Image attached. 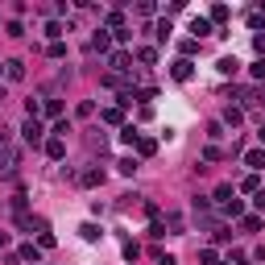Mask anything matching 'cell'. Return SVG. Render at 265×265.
<instances>
[{"mask_svg":"<svg viewBox=\"0 0 265 265\" xmlns=\"http://www.w3.org/2000/svg\"><path fill=\"white\" fill-rule=\"evenodd\" d=\"M17 162H21V153H17L13 137H9V132H0V170L13 174V166H17Z\"/></svg>","mask_w":265,"mask_h":265,"instance_id":"1","label":"cell"},{"mask_svg":"<svg viewBox=\"0 0 265 265\" xmlns=\"http://www.w3.org/2000/svg\"><path fill=\"white\" fill-rule=\"evenodd\" d=\"M21 137H25V145H42V137H46V128H42V120H33V116H25V124H21Z\"/></svg>","mask_w":265,"mask_h":265,"instance_id":"2","label":"cell"},{"mask_svg":"<svg viewBox=\"0 0 265 265\" xmlns=\"http://www.w3.org/2000/svg\"><path fill=\"white\" fill-rule=\"evenodd\" d=\"M108 66H112V75H120V71H132V54H128V50H116V54L108 58Z\"/></svg>","mask_w":265,"mask_h":265,"instance_id":"3","label":"cell"},{"mask_svg":"<svg viewBox=\"0 0 265 265\" xmlns=\"http://www.w3.org/2000/svg\"><path fill=\"white\" fill-rule=\"evenodd\" d=\"M170 75H174L178 83H187V79L195 75V62H191V58H178V62H174V71H170Z\"/></svg>","mask_w":265,"mask_h":265,"instance_id":"4","label":"cell"},{"mask_svg":"<svg viewBox=\"0 0 265 265\" xmlns=\"http://www.w3.org/2000/svg\"><path fill=\"white\" fill-rule=\"evenodd\" d=\"M46 157L62 162V157H66V141H62V137H50V141H46Z\"/></svg>","mask_w":265,"mask_h":265,"instance_id":"5","label":"cell"},{"mask_svg":"<svg viewBox=\"0 0 265 265\" xmlns=\"http://www.w3.org/2000/svg\"><path fill=\"white\" fill-rule=\"evenodd\" d=\"M79 182H83V187H99V182H104V170H99V166H91V170L79 174Z\"/></svg>","mask_w":265,"mask_h":265,"instance_id":"6","label":"cell"},{"mask_svg":"<svg viewBox=\"0 0 265 265\" xmlns=\"http://www.w3.org/2000/svg\"><path fill=\"white\" fill-rule=\"evenodd\" d=\"M236 66H241L236 58H232V54H224V58L216 62V71H220V75H236Z\"/></svg>","mask_w":265,"mask_h":265,"instance_id":"7","label":"cell"},{"mask_svg":"<svg viewBox=\"0 0 265 265\" xmlns=\"http://www.w3.org/2000/svg\"><path fill=\"white\" fill-rule=\"evenodd\" d=\"M191 33H195V38H203V33H211V17H195V21H191Z\"/></svg>","mask_w":265,"mask_h":265,"instance_id":"8","label":"cell"},{"mask_svg":"<svg viewBox=\"0 0 265 265\" xmlns=\"http://www.w3.org/2000/svg\"><path fill=\"white\" fill-rule=\"evenodd\" d=\"M245 166H253V170H261V166H265V149H249V153H245Z\"/></svg>","mask_w":265,"mask_h":265,"instance_id":"9","label":"cell"},{"mask_svg":"<svg viewBox=\"0 0 265 265\" xmlns=\"http://www.w3.org/2000/svg\"><path fill=\"white\" fill-rule=\"evenodd\" d=\"M5 75H9V79H21V75H25V62L9 58V62H5Z\"/></svg>","mask_w":265,"mask_h":265,"instance_id":"10","label":"cell"},{"mask_svg":"<svg viewBox=\"0 0 265 265\" xmlns=\"http://www.w3.org/2000/svg\"><path fill=\"white\" fill-rule=\"evenodd\" d=\"M21 261H33V265H38V257H42V249L38 245H21V253H17Z\"/></svg>","mask_w":265,"mask_h":265,"instance_id":"11","label":"cell"},{"mask_svg":"<svg viewBox=\"0 0 265 265\" xmlns=\"http://www.w3.org/2000/svg\"><path fill=\"white\" fill-rule=\"evenodd\" d=\"M120 141H124V145H137V141H141V132L132 128V124H124V128H120Z\"/></svg>","mask_w":265,"mask_h":265,"instance_id":"12","label":"cell"},{"mask_svg":"<svg viewBox=\"0 0 265 265\" xmlns=\"http://www.w3.org/2000/svg\"><path fill=\"white\" fill-rule=\"evenodd\" d=\"M228 17H232V9H228V5H216V9H211V25H224Z\"/></svg>","mask_w":265,"mask_h":265,"instance_id":"13","label":"cell"},{"mask_svg":"<svg viewBox=\"0 0 265 265\" xmlns=\"http://www.w3.org/2000/svg\"><path fill=\"white\" fill-rule=\"evenodd\" d=\"M137 153H141V157L157 153V141H153V137H141V141H137Z\"/></svg>","mask_w":265,"mask_h":265,"instance_id":"14","label":"cell"},{"mask_svg":"<svg viewBox=\"0 0 265 265\" xmlns=\"http://www.w3.org/2000/svg\"><path fill=\"white\" fill-rule=\"evenodd\" d=\"M261 224H265L261 216H241V228H245V232H261Z\"/></svg>","mask_w":265,"mask_h":265,"instance_id":"15","label":"cell"},{"mask_svg":"<svg viewBox=\"0 0 265 265\" xmlns=\"http://www.w3.org/2000/svg\"><path fill=\"white\" fill-rule=\"evenodd\" d=\"M166 232H174V236L182 232V216H178V211H170V216H166Z\"/></svg>","mask_w":265,"mask_h":265,"instance_id":"16","label":"cell"},{"mask_svg":"<svg viewBox=\"0 0 265 265\" xmlns=\"http://www.w3.org/2000/svg\"><path fill=\"white\" fill-rule=\"evenodd\" d=\"M42 112H46V116H62V99H46Z\"/></svg>","mask_w":265,"mask_h":265,"instance_id":"17","label":"cell"},{"mask_svg":"<svg viewBox=\"0 0 265 265\" xmlns=\"http://www.w3.org/2000/svg\"><path fill=\"white\" fill-rule=\"evenodd\" d=\"M91 46H95V50H108V46H112V38H108V33H104V29H99V33H95V38H91Z\"/></svg>","mask_w":265,"mask_h":265,"instance_id":"18","label":"cell"},{"mask_svg":"<svg viewBox=\"0 0 265 265\" xmlns=\"http://www.w3.org/2000/svg\"><path fill=\"white\" fill-rule=\"evenodd\" d=\"M241 191H249V195H257V191H261V178H257V174H249V178L241 182Z\"/></svg>","mask_w":265,"mask_h":265,"instance_id":"19","label":"cell"},{"mask_svg":"<svg viewBox=\"0 0 265 265\" xmlns=\"http://www.w3.org/2000/svg\"><path fill=\"white\" fill-rule=\"evenodd\" d=\"M224 120H228V124H232V128H236V124H241V120H245V112H241V108H228V112H224Z\"/></svg>","mask_w":265,"mask_h":265,"instance_id":"20","label":"cell"},{"mask_svg":"<svg viewBox=\"0 0 265 265\" xmlns=\"http://www.w3.org/2000/svg\"><path fill=\"white\" fill-rule=\"evenodd\" d=\"M232 199H236V195H232V187H220V191H216V203H220V207L232 203Z\"/></svg>","mask_w":265,"mask_h":265,"instance_id":"21","label":"cell"},{"mask_svg":"<svg viewBox=\"0 0 265 265\" xmlns=\"http://www.w3.org/2000/svg\"><path fill=\"white\" fill-rule=\"evenodd\" d=\"M137 58H141V62H157V50H153V46H141Z\"/></svg>","mask_w":265,"mask_h":265,"instance_id":"22","label":"cell"},{"mask_svg":"<svg viewBox=\"0 0 265 265\" xmlns=\"http://www.w3.org/2000/svg\"><path fill=\"white\" fill-rule=\"evenodd\" d=\"M153 33H157V42H166V38L174 33V29H170V21H157V29H153Z\"/></svg>","mask_w":265,"mask_h":265,"instance_id":"23","label":"cell"},{"mask_svg":"<svg viewBox=\"0 0 265 265\" xmlns=\"http://www.w3.org/2000/svg\"><path fill=\"white\" fill-rule=\"evenodd\" d=\"M116 166H120V174H132V170H137V157H120Z\"/></svg>","mask_w":265,"mask_h":265,"instance_id":"24","label":"cell"},{"mask_svg":"<svg viewBox=\"0 0 265 265\" xmlns=\"http://www.w3.org/2000/svg\"><path fill=\"white\" fill-rule=\"evenodd\" d=\"M245 211V203H241V199H232V203H224V216H241Z\"/></svg>","mask_w":265,"mask_h":265,"instance_id":"25","label":"cell"},{"mask_svg":"<svg viewBox=\"0 0 265 265\" xmlns=\"http://www.w3.org/2000/svg\"><path fill=\"white\" fill-rule=\"evenodd\" d=\"M79 232H83V241H99V228H95V224H83Z\"/></svg>","mask_w":265,"mask_h":265,"instance_id":"26","label":"cell"},{"mask_svg":"<svg viewBox=\"0 0 265 265\" xmlns=\"http://www.w3.org/2000/svg\"><path fill=\"white\" fill-rule=\"evenodd\" d=\"M149 236H153V241H162V236H166V224H162V220H153V224H149Z\"/></svg>","mask_w":265,"mask_h":265,"instance_id":"27","label":"cell"},{"mask_svg":"<svg viewBox=\"0 0 265 265\" xmlns=\"http://www.w3.org/2000/svg\"><path fill=\"white\" fill-rule=\"evenodd\" d=\"M249 75H253V79H265V58H257V62L249 66Z\"/></svg>","mask_w":265,"mask_h":265,"instance_id":"28","label":"cell"},{"mask_svg":"<svg viewBox=\"0 0 265 265\" xmlns=\"http://www.w3.org/2000/svg\"><path fill=\"white\" fill-rule=\"evenodd\" d=\"M178 50H182V58H191V54H195V50H199V42H195V38H187V42H182V46H178Z\"/></svg>","mask_w":265,"mask_h":265,"instance_id":"29","label":"cell"},{"mask_svg":"<svg viewBox=\"0 0 265 265\" xmlns=\"http://www.w3.org/2000/svg\"><path fill=\"white\" fill-rule=\"evenodd\" d=\"M104 120L108 124H120V108H104Z\"/></svg>","mask_w":265,"mask_h":265,"instance_id":"30","label":"cell"},{"mask_svg":"<svg viewBox=\"0 0 265 265\" xmlns=\"http://www.w3.org/2000/svg\"><path fill=\"white\" fill-rule=\"evenodd\" d=\"M253 50H257V54L265 58V33H257V38H253Z\"/></svg>","mask_w":265,"mask_h":265,"instance_id":"31","label":"cell"},{"mask_svg":"<svg viewBox=\"0 0 265 265\" xmlns=\"http://www.w3.org/2000/svg\"><path fill=\"white\" fill-rule=\"evenodd\" d=\"M253 207H257V211H265V191H257V199H253Z\"/></svg>","mask_w":265,"mask_h":265,"instance_id":"32","label":"cell"},{"mask_svg":"<svg viewBox=\"0 0 265 265\" xmlns=\"http://www.w3.org/2000/svg\"><path fill=\"white\" fill-rule=\"evenodd\" d=\"M257 137H261V145H265V124H261V128H257Z\"/></svg>","mask_w":265,"mask_h":265,"instance_id":"33","label":"cell"},{"mask_svg":"<svg viewBox=\"0 0 265 265\" xmlns=\"http://www.w3.org/2000/svg\"><path fill=\"white\" fill-rule=\"evenodd\" d=\"M0 75H5V62H0Z\"/></svg>","mask_w":265,"mask_h":265,"instance_id":"34","label":"cell"}]
</instances>
